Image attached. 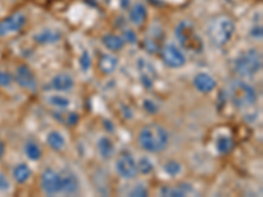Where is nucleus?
I'll return each instance as SVG.
<instances>
[{
	"label": "nucleus",
	"mask_w": 263,
	"mask_h": 197,
	"mask_svg": "<svg viewBox=\"0 0 263 197\" xmlns=\"http://www.w3.org/2000/svg\"><path fill=\"white\" fill-rule=\"evenodd\" d=\"M168 133L163 126L158 124H150L144 126L138 133V146L146 152H162L168 146Z\"/></svg>",
	"instance_id": "nucleus-1"
},
{
	"label": "nucleus",
	"mask_w": 263,
	"mask_h": 197,
	"mask_svg": "<svg viewBox=\"0 0 263 197\" xmlns=\"http://www.w3.org/2000/svg\"><path fill=\"white\" fill-rule=\"evenodd\" d=\"M236 25L228 16H218L208 24V37L216 46H225L232 40Z\"/></svg>",
	"instance_id": "nucleus-2"
},
{
	"label": "nucleus",
	"mask_w": 263,
	"mask_h": 197,
	"mask_svg": "<svg viewBox=\"0 0 263 197\" xmlns=\"http://www.w3.org/2000/svg\"><path fill=\"white\" fill-rule=\"evenodd\" d=\"M262 69V53L257 49H250L241 53L234 60L233 70L242 78L253 76Z\"/></svg>",
	"instance_id": "nucleus-3"
},
{
	"label": "nucleus",
	"mask_w": 263,
	"mask_h": 197,
	"mask_svg": "<svg viewBox=\"0 0 263 197\" xmlns=\"http://www.w3.org/2000/svg\"><path fill=\"white\" fill-rule=\"evenodd\" d=\"M175 37H177L180 46L184 48L185 50L200 53L201 49H203V42H201L200 37L197 36L196 29H195L191 21H180L175 28Z\"/></svg>",
	"instance_id": "nucleus-4"
},
{
	"label": "nucleus",
	"mask_w": 263,
	"mask_h": 197,
	"mask_svg": "<svg viewBox=\"0 0 263 197\" xmlns=\"http://www.w3.org/2000/svg\"><path fill=\"white\" fill-rule=\"evenodd\" d=\"M229 95L236 107L246 108L257 102V92L250 84L243 81H234L230 84Z\"/></svg>",
	"instance_id": "nucleus-5"
},
{
	"label": "nucleus",
	"mask_w": 263,
	"mask_h": 197,
	"mask_svg": "<svg viewBox=\"0 0 263 197\" xmlns=\"http://www.w3.org/2000/svg\"><path fill=\"white\" fill-rule=\"evenodd\" d=\"M161 58L164 65L170 69H179L185 65V55L182 49L175 44H167L161 49Z\"/></svg>",
	"instance_id": "nucleus-6"
},
{
	"label": "nucleus",
	"mask_w": 263,
	"mask_h": 197,
	"mask_svg": "<svg viewBox=\"0 0 263 197\" xmlns=\"http://www.w3.org/2000/svg\"><path fill=\"white\" fill-rule=\"evenodd\" d=\"M27 16L23 12H16L0 20V37H8L16 34L24 28Z\"/></svg>",
	"instance_id": "nucleus-7"
},
{
	"label": "nucleus",
	"mask_w": 263,
	"mask_h": 197,
	"mask_svg": "<svg viewBox=\"0 0 263 197\" xmlns=\"http://www.w3.org/2000/svg\"><path fill=\"white\" fill-rule=\"evenodd\" d=\"M116 171L120 178L130 180L138 175L137 162L128 151H123L116 161Z\"/></svg>",
	"instance_id": "nucleus-8"
},
{
	"label": "nucleus",
	"mask_w": 263,
	"mask_h": 197,
	"mask_svg": "<svg viewBox=\"0 0 263 197\" xmlns=\"http://www.w3.org/2000/svg\"><path fill=\"white\" fill-rule=\"evenodd\" d=\"M61 184H62L61 173L54 171L53 168H45L41 173L42 192L48 196H55L61 193Z\"/></svg>",
	"instance_id": "nucleus-9"
},
{
	"label": "nucleus",
	"mask_w": 263,
	"mask_h": 197,
	"mask_svg": "<svg viewBox=\"0 0 263 197\" xmlns=\"http://www.w3.org/2000/svg\"><path fill=\"white\" fill-rule=\"evenodd\" d=\"M15 81L23 90L34 92L39 88V82H37L36 75L30 70L29 66L18 65L15 72Z\"/></svg>",
	"instance_id": "nucleus-10"
},
{
	"label": "nucleus",
	"mask_w": 263,
	"mask_h": 197,
	"mask_svg": "<svg viewBox=\"0 0 263 197\" xmlns=\"http://www.w3.org/2000/svg\"><path fill=\"white\" fill-rule=\"evenodd\" d=\"M164 42V32L162 30V28L152 27L150 28L149 33L144 38V48L147 53L157 54L161 51V49L163 48Z\"/></svg>",
	"instance_id": "nucleus-11"
},
{
	"label": "nucleus",
	"mask_w": 263,
	"mask_h": 197,
	"mask_svg": "<svg viewBox=\"0 0 263 197\" xmlns=\"http://www.w3.org/2000/svg\"><path fill=\"white\" fill-rule=\"evenodd\" d=\"M194 86L199 92L210 93L217 87V83H216L213 76H211L210 74H206V72H199V74L195 75Z\"/></svg>",
	"instance_id": "nucleus-12"
},
{
	"label": "nucleus",
	"mask_w": 263,
	"mask_h": 197,
	"mask_svg": "<svg viewBox=\"0 0 263 197\" xmlns=\"http://www.w3.org/2000/svg\"><path fill=\"white\" fill-rule=\"evenodd\" d=\"M128 18L135 27L144 25L147 18V9L145 7V4L141 3V2H137L133 6H130L128 12Z\"/></svg>",
	"instance_id": "nucleus-13"
},
{
	"label": "nucleus",
	"mask_w": 263,
	"mask_h": 197,
	"mask_svg": "<svg viewBox=\"0 0 263 197\" xmlns=\"http://www.w3.org/2000/svg\"><path fill=\"white\" fill-rule=\"evenodd\" d=\"M51 88L55 91H60V92H67V91H71L75 86V81L71 75L69 74H57L51 79L50 83Z\"/></svg>",
	"instance_id": "nucleus-14"
},
{
	"label": "nucleus",
	"mask_w": 263,
	"mask_h": 197,
	"mask_svg": "<svg viewBox=\"0 0 263 197\" xmlns=\"http://www.w3.org/2000/svg\"><path fill=\"white\" fill-rule=\"evenodd\" d=\"M62 34L60 30L53 29V28H45L37 34H34V41L40 45H50V44H55V42L61 41Z\"/></svg>",
	"instance_id": "nucleus-15"
},
{
	"label": "nucleus",
	"mask_w": 263,
	"mask_h": 197,
	"mask_svg": "<svg viewBox=\"0 0 263 197\" xmlns=\"http://www.w3.org/2000/svg\"><path fill=\"white\" fill-rule=\"evenodd\" d=\"M62 184H61V194H75L79 191V180L74 172H66L61 175Z\"/></svg>",
	"instance_id": "nucleus-16"
},
{
	"label": "nucleus",
	"mask_w": 263,
	"mask_h": 197,
	"mask_svg": "<svg viewBox=\"0 0 263 197\" xmlns=\"http://www.w3.org/2000/svg\"><path fill=\"white\" fill-rule=\"evenodd\" d=\"M117 66H119V60L111 53H103L99 58V69L103 74H112L117 69Z\"/></svg>",
	"instance_id": "nucleus-17"
},
{
	"label": "nucleus",
	"mask_w": 263,
	"mask_h": 197,
	"mask_svg": "<svg viewBox=\"0 0 263 197\" xmlns=\"http://www.w3.org/2000/svg\"><path fill=\"white\" fill-rule=\"evenodd\" d=\"M103 45L105 46V49H108L109 51H120L123 50L124 46H125V40L123 38V36H119V34H114V33H108L104 34L102 38Z\"/></svg>",
	"instance_id": "nucleus-18"
},
{
	"label": "nucleus",
	"mask_w": 263,
	"mask_h": 197,
	"mask_svg": "<svg viewBox=\"0 0 263 197\" xmlns=\"http://www.w3.org/2000/svg\"><path fill=\"white\" fill-rule=\"evenodd\" d=\"M192 192V187L190 184H179L177 187H162L159 189V193L162 196L167 197H183Z\"/></svg>",
	"instance_id": "nucleus-19"
},
{
	"label": "nucleus",
	"mask_w": 263,
	"mask_h": 197,
	"mask_svg": "<svg viewBox=\"0 0 263 197\" xmlns=\"http://www.w3.org/2000/svg\"><path fill=\"white\" fill-rule=\"evenodd\" d=\"M12 176L13 180L18 184H24L32 176V170L28 166L27 163H18L17 166H15L12 170Z\"/></svg>",
	"instance_id": "nucleus-20"
},
{
	"label": "nucleus",
	"mask_w": 263,
	"mask_h": 197,
	"mask_svg": "<svg viewBox=\"0 0 263 197\" xmlns=\"http://www.w3.org/2000/svg\"><path fill=\"white\" fill-rule=\"evenodd\" d=\"M48 145L54 150V151H62L66 147V138L65 135L57 130H51L46 137Z\"/></svg>",
	"instance_id": "nucleus-21"
},
{
	"label": "nucleus",
	"mask_w": 263,
	"mask_h": 197,
	"mask_svg": "<svg viewBox=\"0 0 263 197\" xmlns=\"http://www.w3.org/2000/svg\"><path fill=\"white\" fill-rule=\"evenodd\" d=\"M98 151L102 158H104V159L111 158V156L115 154V145H114V142H112L111 138H108V137L99 138Z\"/></svg>",
	"instance_id": "nucleus-22"
},
{
	"label": "nucleus",
	"mask_w": 263,
	"mask_h": 197,
	"mask_svg": "<svg viewBox=\"0 0 263 197\" xmlns=\"http://www.w3.org/2000/svg\"><path fill=\"white\" fill-rule=\"evenodd\" d=\"M24 152H25V155H27V158L33 162L40 161L42 156L41 147H40L39 144L34 142V141H27V142H25Z\"/></svg>",
	"instance_id": "nucleus-23"
},
{
	"label": "nucleus",
	"mask_w": 263,
	"mask_h": 197,
	"mask_svg": "<svg viewBox=\"0 0 263 197\" xmlns=\"http://www.w3.org/2000/svg\"><path fill=\"white\" fill-rule=\"evenodd\" d=\"M46 103L49 105H53V107L58 108V109H66V108L70 107V98L65 97V96L61 95H50L46 97Z\"/></svg>",
	"instance_id": "nucleus-24"
},
{
	"label": "nucleus",
	"mask_w": 263,
	"mask_h": 197,
	"mask_svg": "<svg viewBox=\"0 0 263 197\" xmlns=\"http://www.w3.org/2000/svg\"><path fill=\"white\" fill-rule=\"evenodd\" d=\"M216 149L218 150L220 154H228L230 152V150L233 149V140L227 135H221L218 137L216 141Z\"/></svg>",
	"instance_id": "nucleus-25"
},
{
	"label": "nucleus",
	"mask_w": 263,
	"mask_h": 197,
	"mask_svg": "<svg viewBox=\"0 0 263 197\" xmlns=\"http://www.w3.org/2000/svg\"><path fill=\"white\" fill-rule=\"evenodd\" d=\"M137 168L138 172H141L142 175H149V173L154 170V163H153L147 156H142V158H140V161H138Z\"/></svg>",
	"instance_id": "nucleus-26"
},
{
	"label": "nucleus",
	"mask_w": 263,
	"mask_h": 197,
	"mask_svg": "<svg viewBox=\"0 0 263 197\" xmlns=\"http://www.w3.org/2000/svg\"><path fill=\"white\" fill-rule=\"evenodd\" d=\"M55 117L60 120L61 123L66 124V125H75V124L78 123V116L72 113V112H58Z\"/></svg>",
	"instance_id": "nucleus-27"
},
{
	"label": "nucleus",
	"mask_w": 263,
	"mask_h": 197,
	"mask_svg": "<svg viewBox=\"0 0 263 197\" xmlns=\"http://www.w3.org/2000/svg\"><path fill=\"white\" fill-rule=\"evenodd\" d=\"M163 170L168 176H177L178 173H180V171H182V166L175 161H168L163 166Z\"/></svg>",
	"instance_id": "nucleus-28"
},
{
	"label": "nucleus",
	"mask_w": 263,
	"mask_h": 197,
	"mask_svg": "<svg viewBox=\"0 0 263 197\" xmlns=\"http://www.w3.org/2000/svg\"><path fill=\"white\" fill-rule=\"evenodd\" d=\"M91 63H92V61H91L90 53L84 50L83 53H82L81 58H79V66H81L82 71H83V72L88 71V70H90V67H91Z\"/></svg>",
	"instance_id": "nucleus-29"
},
{
	"label": "nucleus",
	"mask_w": 263,
	"mask_h": 197,
	"mask_svg": "<svg viewBox=\"0 0 263 197\" xmlns=\"http://www.w3.org/2000/svg\"><path fill=\"white\" fill-rule=\"evenodd\" d=\"M140 63H142V67H140V69H142V70H146V67H149V63H146V62H144V61L141 60L140 61ZM141 79H142V83L145 84V86L146 87H149V86H152L153 84V75L152 74H147L146 71H142V75H141Z\"/></svg>",
	"instance_id": "nucleus-30"
},
{
	"label": "nucleus",
	"mask_w": 263,
	"mask_h": 197,
	"mask_svg": "<svg viewBox=\"0 0 263 197\" xmlns=\"http://www.w3.org/2000/svg\"><path fill=\"white\" fill-rule=\"evenodd\" d=\"M12 83H13V78L11 76V74L0 69V87L8 88V87L12 86Z\"/></svg>",
	"instance_id": "nucleus-31"
},
{
	"label": "nucleus",
	"mask_w": 263,
	"mask_h": 197,
	"mask_svg": "<svg viewBox=\"0 0 263 197\" xmlns=\"http://www.w3.org/2000/svg\"><path fill=\"white\" fill-rule=\"evenodd\" d=\"M149 194V191L146 189V187L142 184L136 185L135 188L129 192V196H135V197H146Z\"/></svg>",
	"instance_id": "nucleus-32"
},
{
	"label": "nucleus",
	"mask_w": 263,
	"mask_h": 197,
	"mask_svg": "<svg viewBox=\"0 0 263 197\" xmlns=\"http://www.w3.org/2000/svg\"><path fill=\"white\" fill-rule=\"evenodd\" d=\"M123 38L125 40V42H130V44H136L137 42V34L133 29H124Z\"/></svg>",
	"instance_id": "nucleus-33"
},
{
	"label": "nucleus",
	"mask_w": 263,
	"mask_h": 197,
	"mask_svg": "<svg viewBox=\"0 0 263 197\" xmlns=\"http://www.w3.org/2000/svg\"><path fill=\"white\" fill-rule=\"evenodd\" d=\"M11 189V182L4 173L0 172V192H8Z\"/></svg>",
	"instance_id": "nucleus-34"
},
{
	"label": "nucleus",
	"mask_w": 263,
	"mask_h": 197,
	"mask_svg": "<svg viewBox=\"0 0 263 197\" xmlns=\"http://www.w3.org/2000/svg\"><path fill=\"white\" fill-rule=\"evenodd\" d=\"M250 34L253 36V38L260 40L262 38V27H260V25L259 27H254L253 29H251Z\"/></svg>",
	"instance_id": "nucleus-35"
},
{
	"label": "nucleus",
	"mask_w": 263,
	"mask_h": 197,
	"mask_svg": "<svg viewBox=\"0 0 263 197\" xmlns=\"http://www.w3.org/2000/svg\"><path fill=\"white\" fill-rule=\"evenodd\" d=\"M4 150H6V146H4L3 141L0 140V158L4 155Z\"/></svg>",
	"instance_id": "nucleus-36"
}]
</instances>
